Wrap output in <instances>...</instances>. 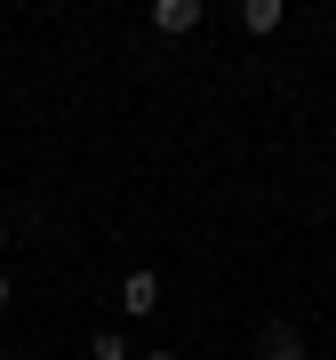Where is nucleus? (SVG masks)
Segmentation results:
<instances>
[{
	"instance_id": "7ed1b4c3",
	"label": "nucleus",
	"mask_w": 336,
	"mask_h": 360,
	"mask_svg": "<svg viewBox=\"0 0 336 360\" xmlns=\"http://www.w3.org/2000/svg\"><path fill=\"white\" fill-rule=\"evenodd\" d=\"M153 304H160V281H153V272H129V281H120V312H136V321H144Z\"/></svg>"
},
{
	"instance_id": "423d86ee",
	"label": "nucleus",
	"mask_w": 336,
	"mask_h": 360,
	"mask_svg": "<svg viewBox=\"0 0 336 360\" xmlns=\"http://www.w3.org/2000/svg\"><path fill=\"white\" fill-rule=\"evenodd\" d=\"M8 296H16V281H8V272H0V312H8Z\"/></svg>"
},
{
	"instance_id": "39448f33",
	"label": "nucleus",
	"mask_w": 336,
	"mask_h": 360,
	"mask_svg": "<svg viewBox=\"0 0 336 360\" xmlns=\"http://www.w3.org/2000/svg\"><path fill=\"white\" fill-rule=\"evenodd\" d=\"M89 360H129V336H120V328H96V345H89Z\"/></svg>"
},
{
	"instance_id": "6e6552de",
	"label": "nucleus",
	"mask_w": 336,
	"mask_h": 360,
	"mask_svg": "<svg viewBox=\"0 0 336 360\" xmlns=\"http://www.w3.org/2000/svg\"><path fill=\"white\" fill-rule=\"evenodd\" d=\"M0 248H8V224H0Z\"/></svg>"
},
{
	"instance_id": "20e7f679",
	"label": "nucleus",
	"mask_w": 336,
	"mask_h": 360,
	"mask_svg": "<svg viewBox=\"0 0 336 360\" xmlns=\"http://www.w3.org/2000/svg\"><path fill=\"white\" fill-rule=\"evenodd\" d=\"M280 16H288L280 0H248V8H240V25H248V32H280Z\"/></svg>"
},
{
	"instance_id": "f03ea898",
	"label": "nucleus",
	"mask_w": 336,
	"mask_h": 360,
	"mask_svg": "<svg viewBox=\"0 0 336 360\" xmlns=\"http://www.w3.org/2000/svg\"><path fill=\"white\" fill-rule=\"evenodd\" d=\"M193 25H200V0H153V32L176 40V32H193Z\"/></svg>"
},
{
	"instance_id": "f257e3e1",
	"label": "nucleus",
	"mask_w": 336,
	"mask_h": 360,
	"mask_svg": "<svg viewBox=\"0 0 336 360\" xmlns=\"http://www.w3.org/2000/svg\"><path fill=\"white\" fill-rule=\"evenodd\" d=\"M257 360H304V336L288 328V321H264L257 328Z\"/></svg>"
},
{
	"instance_id": "0eeeda50",
	"label": "nucleus",
	"mask_w": 336,
	"mask_h": 360,
	"mask_svg": "<svg viewBox=\"0 0 336 360\" xmlns=\"http://www.w3.org/2000/svg\"><path fill=\"white\" fill-rule=\"evenodd\" d=\"M144 360H176V352H144Z\"/></svg>"
}]
</instances>
